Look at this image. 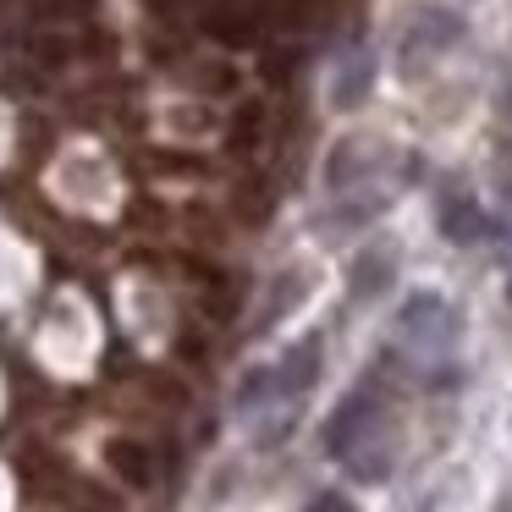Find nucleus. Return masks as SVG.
Masks as SVG:
<instances>
[{
  "instance_id": "obj_9",
  "label": "nucleus",
  "mask_w": 512,
  "mask_h": 512,
  "mask_svg": "<svg viewBox=\"0 0 512 512\" xmlns=\"http://www.w3.org/2000/svg\"><path fill=\"white\" fill-rule=\"evenodd\" d=\"M507 303H512V281H507Z\"/></svg>"
},
{
  "instance_id": "obj_2",
  "label": "nucleus",
  "mask_w": 512,
  "mask_h": 512,
  "mask_svg": "<svg viewBox=\"0 0 512 512\" xmlns=\"http://www.w3.org/2000/svg\"><path fill=\"white\" fill-rule=\"evenodd\" d=\"M457 39H463V17L457 12H441V6H424V12L408 17V45H402V67H408L413 56H419L424 45V61L441 56V50H452Z\"/></svg>"
},
{
  "instance_id": "obj_5",
  "label": "nucleus",
  "mask_w": 512,
  "mask_h": 512,
  "mask_svg": "<svg viewBox=\"0 0 512 512\" xmlns=\"http://www.w3.org/2000/svg\"><path fill=\"white\" fill-rule=\"evenodd\" d=\"M441 232L452 243H479L485 237V215H479V204L468 193H446L441 199Z\"/></svg>"
},
{
  "instance_id": "obj_6",
  "label": "nucleus",
  "mask_w": 512,
  "mask_h": 512,
  "mask_svg": "<svg viewBox=\"0 0 512 512\" xmlns=\"http://www.w3.org/2000/svg\"><path fill=\"white\" fill-rule=\"evenodd\" d=\"M402 331L424 336V342H446V336H452V314H446L441 298H413L408 309H402Z\"/></svg>"
},
{
  "instance_id": "obj_8",
  "label": "nucleus",
  "mask_w": 512,
  "mask_h": 512,
  "mask_svg": "<svg viewBox=\"0 0 512 512\" xmlns=\"http://www.w3.org/2000/svg\"><path fill=\"white\" fill-rule=\"evenodd\" d=\"M303 512H358V507H353L347 496H336V490H325V496H314Z\"/></svg>"
},
{
  "instance_id": "obj_1",
  "label": "nucleus",
  "mask_w": 512,
  "mask_h": 512,
  "mask_svg": "<svg viewBox=\"0 0 512 512\" xmlns=\"http://www.w3.org/2000/svg\"><path fill=\"white\" fill-rule=\"evenodd\" d=\"M375 430H380V402L369 397V391H353V397H347L342 408L325 419V452L342 463V457L353 452L364 435H375Z\"/></svg>"
},
{
  "instance_id": "obj_4",
  "label": "nucleus",
  "mask_w": 512,
  "mask_h": 512,
  "mask_svg": "<svg viewBox=\"0 0 512 512\" xmlns=\"http://www.w3.org/2000/svg\"><path fill=\"white\" fill-rule=\"evenodd\" d=\"M105 463H111V474L122 479V485H133V490H149L155 485V452H149L144 441H111L105 446Z\"/></svg>"
},
{
  "instance_id": "obj_3",
  "label": "nucleus",
  "mask_w": 512,
  "mask_h": 512,
  "mask_svg": "<svg viewBox=\"0 0 512 512\" xmlns=\"http://www.w3.org/2000/svg\"><path fill=\"white\" fill-rule=\"evenodd\" d=\"M314 375H320V342H298L287 358H281V369H276V397H287V402H298L303 391L314 386Z\"/></svg>"
},
{
  "instance_id": "obj_7",
  "label": "nucleus",
  "mask_w": 512,
  "mask_h": 512,
  "mask_svg": "<svg viewBox=\"0 0 512 512\" xmlns=\"http://www.w3.org/2000/svg\"><path fill=\"white\" fill-rule=\"evenodd\" d=\"M386 281H391V259L386 254H364L358 270H353V298H369V292L386 287Z\"/></svg>"
}]
</instances>
